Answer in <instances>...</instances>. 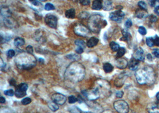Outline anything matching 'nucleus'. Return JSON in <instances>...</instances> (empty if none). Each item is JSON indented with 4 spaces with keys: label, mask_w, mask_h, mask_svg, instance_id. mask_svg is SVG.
<instances>
[{
    "label": "nucleus",
    "mask_w": 159,
    "mask_h": 113,
    "mask_svg": "<svg viewBox=\"0 0 159 113\" xmlns=\"http://www.w3.org/2000/svg\"><path fill=\"white\" fill-rule=\"evenodd\" d=\"M28 88V85L25 83H22L16 88L15 90V96L18 98H21L24 97L26 95V91Z\"/></svg>",
    "instance_id": "obj_7"
},
{
    "label": "nucleus",
    "mask_w": 159,
    "mask_h": 113,
    "mask_svg": "<svg viewBox=\"0 0 159 113\" xmlns=\"http://www.w3.org/2000/svg\"><path fill=\"white\" fill-rule=\"evenodd\" d=\"M138 5V6L139 7L140 9L143 10L147 11V6L146 3L144 1H139Z\"/></svg>",
    "instance_id": "obj_31"
},
{
    "label": "nucleus",
    "mask_w": 159,
    "mask_h": 113,
    "mask_svg": "<svg viewBox=\"0 0 159 113\" xmlns=\"http://www.w3.org/2000/svg\"><path fill=\"white\" fill-rule=\"evenodd\" d=\"M51 100L53 102H54L58 105H64L67 100L66 97L60 93H54L51 97Z\"/></svg>",
    "instance_id": "obj_10"
},
{
    "label": "nucleus",
    "mask_w": 159,
    "mask_h": 113,
    "mask_svg": "<svg viewBox=\"0 0 159 113\" xmlns=\"http://www.w3.org/2000/svg\"><path fill=\"white\" fill-rule=\"evenodd\" d=\"M39 62H40L41 64H43L44 63V60L43 59H39Z\"/></svg>",
    "instance_id": "obj_55"
},
{
    "label": "nucleus",
    "mask_w": 159,
    "mask_h": 113,
    "mask_svg": "<svg viewBox=\"0 0 159 113\" xmlns=\"http://www.w3.org/2000/svg\"><path fill=\"white\" fill-rule=\"evenodd\" d=\"M135 15L139 18H143L146 17L148 16V14L146 11L143 10L141 9H139V10H136Z\"/></svg>",
    "instance_id": "obj_20"
},
{
    "label": "nucleus",
    "mask_w": 159,
    "mask_h": 113,
    "mask_svg": "<svg viewBox=\"0 0 159 113\" xmlns=\"http://www.w3.org/2000/svg\"><path fill=\"white\" fill-rule=\"evenodd\" d=\"M90 1H88V0H82V1H80V3L85 6L90 5Z\"/></svg>",
    "instance_id": "obj_45"
},
{
    "label": "nucleus",
    "mask_w": 159,
    "mask_h": 113,
    "mask_svg": "<svg viewBox=\"0 0 159 113\" xmlns=\"http://www.w3.org/2000/svg\"><path fill=\"white\" fill-rule=\"evenodd\" d=\"M122 33L123 37L120 39V40L129 42L131 41V37H132L131 33L125 29H123L122 30Z\"/></svg>",
    "instance_id": "obj_16"
},
{
    "label": "nucleus",
    "mask_w": 159,
    "mask_h": 113,
    "mask_svg": "<svg viewBox=\"0 0 159 113\" xmlns=\"http://www.w3.org/2000/svg\"><path fill=\"white\" fill-rule=\"evenodd\" d=\"M103 69L105 73H109L113 70V66L109 63H106L103 65Z\"/></svg>",
    "instance_id": "obj_22"
},
{
    "label": "nucleus",
    "mask_w": 159,
    "mask_h": 113,
    "mask_svg": "<svg viewBox=\"0 0 159 113\" xmlns=\"http://www.w3.org/2000/svg\"><path fill=\"white\" fill-rule=\"evenodd\" d=\"M154 45H155L157 47H159V36L155 35L154 37Z\"/></svg>",
    "instance_id": "obj_44"
},
{
    "label": "nucleus",
    "mask_w": 159,
    "mask_h": 113,
    "mask_svg": "<svg viewBox=\"0 0 159 113\" xmlns=\"http://www.w3.org/2000/svg\"><path fill=\"white\" fill-rule=\"evenodd\" d=\"M137 82L140 85H151L155 81V73L151 67H145L138 70L135 73Z\"/></svg>",
    "instance_id": "obj_2"
},
{
    "label": "nucleus",
    "mask_w": 159,
    "mask_h": 113,
    "mask_svg": "<svg viewBox=\"0 0 159 113\" xmlns=\"http://www.w3.org/2000/svg\"><path fill=\"white\" fill-rule=\"evenodd\" d=\"M85 74V67L78 61H73L66 68L64 72V78L70 82L77 83L83 80Z\"/></svg>",
    "instance_id": "obj_1"
},
{
    "label": "nucleus",
    "mask_w": 159,
    "mask_h": 113,
    "mask_svg": "<svg viewBox=\"0 0 159 113\" xmlns=\"http://www.w3.org/2000/svg\"><path fill=\"white\" fill-rule=\"evenodd\" d=\"M14 45L17 47H22L23 45H25V40L23 38H22V37H16V38L14 40Z\"/></svg>",
    "instance_id": "obj_21"
},
{
    "label": "nucleus",
    "mask_w": 159,
    "mask_h": 113,
    "mask_svg": "<svg viewBox=\"0 0 159 113\" xmlns=\"http://www.w3.org/2000/svg\"><path fill=\"white\" fill-rule=\"evenodd\" d=\"M9 83H10V85H11V86H16V81L14 79H10V81H9Z\"/></svg>",
    "instance_id": "obj_49"
},
{
    "label": "nucleus",
    "mask_w": 159,
    "mask_h": 113,
    "mask_svg": "<svg viewBox=\"0 0 159 113\" xmlns=\"http://www.w3.org/2000/svg\"><path fill=\"white\" fill-rule=\"evenodd\" d=\"M125 15V13L122 11L118 10L114 12H112L109 15V18L111 20L119 23L122 21Z\"/></svg>",
    "instance_id": "obj_9"
},
{
    "label": "nucleus",
    "mask_w": 159,
    "mask_h": 113,
    "mask_svg": "<svg viewBox=\"0 0 159 113\" xmlns=\"http://www.w3.org/2000/svg\"><path fill=\"white\" fill-rule=\"evenodd\" d=\"M6 102V100L3 97H0V102L1 104H4Z\"/></svg>",
    "instance_id": "obj_53"
},
{
    "label": "nucleus",
    "mask_w": 159,
    "mask_h": 113,
    "mask_svg": "<svg viewBox=\"0 0 159 113\" xmlns=\"http://www.w3.org/2000/svg\"><path fill=\"white\" fill-rule=\"evenodd\" d=\"M103 7L101 1L99 0H95L94 1L92 4V9L94 10H100Z\"/></svg>",
    "instance_id": "obj_18"
},
{
    "label": "nucleus",
    "mask_w": 159,
    "mask_h": 113,
    "mask_svg": "<svg viewBox=\"0 0 159 113\" xmlns=\"http://www.w3.org/2000/svg\"><path fill=\"white\" fill-rule=\"evenodd\" d=\"M113 106L119 113H128L129 111V105L124 100H117L115 101Z\"/></svg>",
    "instance_id": "obj_5"
},
{
    "label": "nucleus",
    "mask_w": 159,
    "mask_h": 113,
    "mask_svg": "<svg viewBox=\"0 0 159 113\" xmlns=\"http://www.w3.org/2000/svg\"><path fill=\"white\" fill-rule=\"evenodd\" d=\"M147 59L150 61H151L153 60V57H152V55L150 54H148L147 55Z\"/></svg>",
    "instance_id": "obj_52"
},
{
    "label": "nucleus",
    "mask_w": 159,
    "mask_h": 113,
    "mask_svg": "<svg viewBox=\"0 0 159 113\" xmlns=\"http://www.w3.org/2000/svg\"><path fill=\"white\" fill-rule=\"evenodd\" d=\"M132 23L131 20H130V19H128V20L126 21L125 23V27H126V28H131V27L132 26Z\"/></svg>",
    "instance_id": "obj_41"
},
{
    "label": "nucleus",
    "mask_w": 159,
    "mask_h": 113,
    "mask_svg": "<svg viewBox=\"0 0 159 113\" xmlns=\"http://www.w3.org/2000/svg\"><path fill=\"white\" fill-rule=\"evenodd\" d=\"M0 67H1V69H2V70H3V68L6 67V63H4L2 59H1V64H0Z\"/></svg>",
    "instance_id": "obj_50"
},
{
    "label": "nucleus",
    "mask_w": 159,
    "mask_h": 113,
    "mask_svg": "<svg viewBox=\"0 0 159 113\" xmlns=\"http://www.w3.org/2000/svg\"><path fill=\"white\" fill-rule=\"evenodd\" d=\"M126 53V49L123 47H120L119 48V49L118 50L117 54H116V56L117 59H120L121 58L123 55H124Z\"/></svg>",
    "instance_id": "obj_26"
},
{
    "label": "nucleus",
    "mask_w": 159,
    "mask_h": 113,
    "mask_svg": "<svg viewBox=\"0 0 159 113\" xmlns=\"http://www.w3.org/2000/svg\"><path fill=\"white\" fill-rule=\"evenodd\" d=\"M4 93L6 95H7L8 97H13L15 94V92H14V90L13 89L6 90L4 92Z\"/></svg>",
    "instance_id": "obj_33"
},
{
    "label": "nucleus",
    "mask_w": 159,
    "mask_h": 113,
    "mask_svg": "<svg viewBox=\"0 0 159 113\" xmlns=\"http://www.w3.org/2000/svg\"><path fill=\"white\" fill-rule=\"evenodd\" d=\"M159 105L156 104H151L148 107V113H159Z\"/></svg>",
    "instance_id": "obj_17"
},
{
    "label": "nucleus",
    "mask_w": 159,
    "mask_h": 113,
    "mask_svg": "<svg viewBox=\"0 0 159 113\" xmlns=\"http://www.w3.org/2000/svg\"><path fill=\"white\" fill-rule=\"evenodd\" d=\"M90 32L91 30L90 29L81 23L77 24L74 28L75 33L82 37H87L90 34Z\"/></svg>",
    "instance_id": "obj_6"
},
{
    "label": "nucleus",
    "mask_w": 159,
    "mask_h": 113,
    "mask_svg": "<svg viewBox=\"0 0 159 113\" xmlns=\"http://www.w3.org/2000/svg\"><path fill=\"white\" fill-rule=\"evenodd\" d=\"M75 44L78 47H80L82 48L83 49H84L86 47V44L85 43V42L82 40H77L75 41Z\"/></svg>",
    "instance_id": "obj_28"
},
{
    "label": "nucleus",
    "mask_w": 159,
    "mask_h": 113,
    "mask_svg": "<svg viewBox=\"0 0 159 113\" xmlns=\"http://www.w3.org/2000/svg\"><path fill=\"white\" fill-rule=\"evenodd\" d=\"M134 58L139 61H144L145 60V55L143 49L141 48H138L134 54Z\"/></svg>",
    "instance_id": "obj_11"
},
{
    "label": "nucleus",
    "mask_w": 159,
    "mask_h": 113,
    "mask_svg": "<svg viewBox=\"0 0 159 113\" xmlns=\"http://www.w3.org/2000/svg\"><path fill=\"white\" fill-rule=\"evenodd\" d=\"M138 32L141 35H146L147 34V30L144 26H139L138 28Z\"/></svg>",
    "instance_id": "obj_34"
},
{
    "label": "nucleus",
    "mask_w": 159,
    "mask_h": 113,
    "mask_svg": "<svg viewBox=\"0 0 159 113\" xmlns=\"http://www.w3.org/2000/svg\"><path fill=\"white\" fill-rule=\"evenodd\" d=\"M14 62L20 69L30 70L36 66L37 59L33 54L23 52L16 56Z\"/></svg>",
    "instance_id": "obj_3"
},
{
    "label": "nucleus",
    "mask_w": 159,
    "mask_h": 113,
    "mask_svg": "<svg viewBox=\"0 0 159 113\" xmlns=\"http://www.w3.org/2000/svg\"><path fill=\"white\" fill-rule=\"evenodd\" d=\"M69 111L70 113H82L81 109H80L76 106H73L72 107H70Z\"/></svg>",
    "instance_id": "obj_30"
},
{
    "label": "nucleus",
    "mask_w": 159,
    "mask_h": 113,
    "mask_svg": "<svg viewBox=\"0 0 159 113\" xmlns=\"http://www.w3.org/2000/svg\"><path fill=\"white\" fill-rule=\"evenodd\" d=\"M68 101H69V102L70 104H73V103H75L76 101H78V99L75 96L71 95V96L69 97Z\"/></svg>",
    "instance_id": "obj_35"
},
{
    "label": "nucleus",
    "mask_w": 159,
    "mask_h": 113,
    "mask_svg": "<svg viewBox=\"0 0 159 113\" xmlns=\"http://www.w3.org/2000/svg\"><path fill=\"white\" fill-rule=\"evenodd\" d=\"M156 98H157V100L159 101V92H158V93H157V95H156Z\"/></svg>",
    "instance_id": "obj_56"
},
{
    "label": "nucleus",
    "mask_w": 159,
    "mask_h": 113,
    "mask_svg": "<svg viewBox=\"0 0 159 113\" xmlns=\"http://www.w3.org/2000/svg\"><path fill=\"white\" fill-rule=\"evenodd\" d=\"M48 107L49 108V109L52 111H56L59 109V105L58 104H57L56 103H55L54 102H53L52 101H49L48 102Z\"/></svg>",
    "instance_id": "obj_23"
},
{
    "label": "nucleus",
    "mask_w": 159,
    "mask_h": 113,
    "mask_svg": "<svg viewBox=\"0 0 159 113\" xmlns=\"http://www.w3.org/2000/svg\"><path fill=\"white\" fill-rule=\"evenodd\" d=\"M15 54H16V52H15L14 50H13V49H9L7 52V56L10 58H12V57H13V56H14Z\"/></svg>",
    "instance_id": "obj_38"
},
{
    "label": "nucleus",
    "mask_w": 159,
    "mask_h": 113,
    "mask_svg": "<svg viewBox=\"0 0 159 113\" xmlns=\"http://www.w3.org/2000/svg\"><path fill=\"white\" fill-rule=\"evenodd\" d=\"M30 2L32 3V4L34 5V6H42V4L38 1H30Z\"/></svg>",
    "instance_id": "obj_47"
},
{
    "label": "nucleus",
    "mask_w": 159,
    "mask_h": 113,
    "mask_svg": "<svg viewBox=\"0 0 159 113\" xmlns=\"http://www.w3.org/2000/svg\"><path fill=\"white\" fill-rule=\"evenodd\" d=\"M139 64V61L135 59L134 58H133L130 60V61L128 63L129 69L132 71L136 70L138 68Z\"/></svg>",
    "instance_id": "obj_13"
},
{
    "label": "nucleus",
    "mask_w": 159,
    "mask_h": 113,
    "mask_svg": "<svg viewBox=\"0 0 159 113\" xmlns=\"http://www.w3.org/2000/svg\"><path fill=\"white\" fill-rule=\"evenodd\" d=\"M26 50L27 52L29 53V54H33V47H32L31 45H28V46L26 47Z\"/></svg>",
    "instance_id": "obj_40"
},
{
    "label": "nucleus",
    "mask_w": 159,
    "mask_h": 113,
    "mask_svg": "<svg viewBox=\"0 0 159 113\" xmlns=\"http://www.w3.org/2000/svg\"><path fill=\"white\" fill-rule=\"evenodd\" d=\"M1 15L5 18H9L11 16V12L9 8L7 6H1Z\"/></svg>",
    "instance_id": "obj_14"
},
{
    "label": "nucleus",
    "mask_w": 159,
    "mask_h": 113,
    "mask_svg": "<svg viewBox=\"0 0 159 113\" xmlns=\"http://www.w3.org/2000/svg\"><path fill=\"white\" fill-rule=\"evenodd\" d=\"M45 23L51 28L56 29L57 26L58 19L56 16L52 14H47L45 17Z\"/></svg>",
    "instance_id": "obj_8"
},
{
    "label": "nucleus",
    "mask_w": 159,
    "mask_h": 113,
    "mask_svg": "<svg viewBox=\"0 0 159 113\" xmlns=\"http://www.w3.org/2000/svg\"><path fill=\"white\" fill-rule=\"evenodd\" d=\"M149 19L152 23H154L157 20V17L155 16H154L153 14H151L149 17Z\"/></svg>",
    "instance_id": "obj_39"
},
{
    "label": "nucleus",
    "mask_w": 159,
    "mask_h": 113,
    "mask_svg": "<svg viewBox=\"0 0 159 113\" xmlns=\"http://www.w3.org/2000/svg\"><path fill=\"white\" fill-rule=\"evenodd\" d=\"M146 43L147 45L149 47H152L154 45V37H148L146 39Z\"/></svg>",
    "instance_id": "obj_29"
},
{
    "label": "nucleus",
    "mask_w": 159,
    "mask_h": 113,
    "mask_svg": "<svg viewBox=\"0 0 159 113\" xmlns=\"http://www.w3.org/2000/svg\"><path fill=\"white\" fill-rule=\"evenodd\" d=\"M99 40L95 37H92L88 41L87 43H86V46L88 48H93L95 46H96L98 43Z\"/></svg>",
    "instance_id": "obj_15"
},
{
    "label": "nucleus",
    "mask_w": 159,
    "mask_h": 113,
    "mask_svg": "<svg viewBox=\"0 0 159 113\" xmlns=\"http://www.w3.org/2000/svg\"><path fill=\"white\" fill-rule=\"evenodd\" d=\"M76 52L78 54H81L83 52V49L80 47H78L77 49H76Z\"/></svg>",
    "instance_id": "obj_48"
},
{
    "label": "nucleus",
    "mask_w": 159,
    "mask_h": 113,
    "mask_svg": "<svg viewBox=\"0 0 159 113\" xmlns=\"http://www.w3.org/2000/svg\"><path fill=\"white\" fill-rule=\"evenodd\" d=\"M88 16V13L87 12H82L79 14V17L81 18H86Z\"/></svg>",
    "instance_id": "obj_46"
},
{
    "label": "nucleus",
    "mask_w": 159,
    "mask_h": 113,
    "mask_svg": "<svg viewBox=\"0 0 159 113\" xmlns=\"http://www.w3.org/2000/svg\"><path fill=\"white\" fill-rule=\"evenodd\" d=\"M31 102H32V100H31V99H30V98H29V97H27V98H25L23 99V100H22V101H21L22 104L23 105H28V104H29L30 103H31Z\"/></svg>",
    "instance_id": "obj_37"
},
{
    "label": "nucleus",
    "mask_w": 159,
    "mask_h": 113,
    "mask_svg": "<svg viewBox=\"0 0 159 113\" xmlns=\"http://www.w3.org/2000/svg\"><path fill=\"white\" fill-rule=\"evenodd\" d=\"M154 13H155L157 15L159 16V6H158V7H155V8H154Z\"/></svg>",
    "instance_id": "obj_51"
},
{
    "label": "nucleus",
    "mask_w": 159,
    "mask_h": 113,
    "mask_svg": "<svg viewBox=\"0 0 159 113\" xmlns=\"http://www.w3.org/2000/svg\"><path fill=\"white\" fill-rule=\"evenodd\" d=\"M153 54L156 58H159V49H154L153 50Z\"/></svg>",
    "instance_id": "obj_43"
},
{
    "label": "nucleus",
    "mask_w": 159,
    "mask_h": 113,
    "mask_svg": "<svg viewBox=\"0 0 159 113\" xmlns=\"http://www.w3.org/2000/svg\"><path fill=\"white\" fill-rule=\"evenodd\" d=\"M76 11L73 8L69 9L65 12V16L68 18H74L75 17Z\"/></svg>",
    "instance_id": "obj_19"
},
{
    "label": "nucleus",
    "mask_w": 159,
    "mask_h": 113,
    "mask_svg": "<svg viewBox=\"0 0 159 113\" xmlns=\"http://www.w3.org/2000/svg\"><path fill=\"white\" fill-rule=\"evenodd\" d=\"M45 10L47 11H50V10H54L55 9L54 6L51 3H47L45 6Z\"/></svg>",
    "instance_id": "obj_32"
},
{
    "label": "nucleus",
    "mask_w": 159,
    "mask_h": 113,
    "mask_svg": "<svg viewBox=\"0 0 159 113\" xmlns=\"http://www.w3.org/2000/svg\"><path fill=\"white\" fill-rule=\"evenodd\" d=\"M104 10L105 11H110L113 8L112 2L111 1H105L103 4Z\"/></svg>",
    "instance_id": "obj_24"
},
{
    "label": "nucleus",
    "mask_w": 159,
    "mask_h": 113,
    "mask_svg": "<svg viewBox=\"0 0 159 113\" xmlns=\"http://www.w3.org/2000/svg\"><path fill=\"white\" fill-rule=\"evenodd\" d=\"M110 48L113 51H118V50L119 49V48H120L119 45L118 44H117L116 42H114V41H112L110 42Z\"/></svg>",
    "instance_id": "obj_27"
},
{
    "label": "nucleus",
    "mask_w": 159,
    "mask_h": 113,
    "mask_svg": "<svg viewBox=\"0 0 159 113\" xmlns=\"http://www.w3.org/2000/svg\"><path fill=\"white\" fill-rule=\"evenodd\" d=\"M123 94H124V93H123V91L122 90H119V91H117L116 93V97L119 98H121L123 97Z\"/></svg>",
    "instance_id": "obj_42"
},
{
    "label": "nucleus",
    "mask_w": 159,
    "mask_h": 113,
    "mask_svg": "<svg viewBox=\"0 0 159 113\" xmlns=\"http://www.w3.org/2000/svg\"><path fill=\"white\" fill-rule=\"evenodd\" d=\"M102 113H113V112L110 110H105V111H104Z\"/></svg>",
    "instance_id": "obj_54"
},
{
    "label": "nucleus",
    "mask_w": 159,
    "mask_h": 113,
    "mask_svg": "<svg viewBox=\"0 0 159 113\" xmlns=\"http://www.w3.org/2000/svg\"><path fill=\"white\" fill-rule=\"evenodd\" d=\"M103 17L98 14H93L88 18V26L90 30L95 33H99L101 30L107 25V21L103 19Z\"/></svg>",
    "instance_id": "obj_4"
},
{
    "label": "nucleus",
    "mask_w": 159,
    "mask_h": 113,
    "mask_svg": "<svg viewBox=\"0 0 159 113\" xmlns=\"http://www.w3.org/2000/svg\"><path fill=\"white\" fill-rule=\"evenodd\" d=\"M83 113H93V112H85Z\"/></svg>",
    "instance_id": "obj_57"
},
{
    "label": "nucleus",
    "mask_w": 159,
    "mask_h": 113,
    "mask_svg": "<svg viewBox=\"0 0 159 113\" xmlns=\"http://www.w3.org/2000/svg\"><path fill=\"white\" fill-rule=\"evenodd\" d=\"M115 64H116V67L120 69H125L128 66V61L126 59H122V58L116 59L115 61Z\"/></svg>",
    "instance_id": "obj_12"
},
{
    "label": "nucleus",
    "mask_w": 159,
    "mask_h": 113,
    "mask_svg": "<svg viewBox=\"0 0 159 113\" xmlns=\"http://www.w3.org/2000/svg\"><path fill=\"white\" fill-rule=\"evenodd\" d=\"M149 4L151 7L155 8L159 6V1H158V0H157V1H155V0H154V1H150Z\"/></svg>",
    "instance_id": "obj_36"
},
{
    "label": "nucleus",
    "mask_w": 159,
    "mask_h": 113,
    "mask_svg": "<svg viewBox=\"0 0 159 113\" xmlns=\"http://www.w3.org/2000/svg\"><path fill=\"white\" fill-rule=\"evenodd\" d=\"M124 79V76H120L118 79H116L115 81V85L117 87L122 86L125 82V79Z\"/></svg>",
    "instance_id": "obj_25"
}]
</instances>
